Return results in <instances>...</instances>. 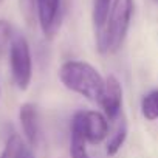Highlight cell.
Here are the masks:
<instances>
[{
    "label": "cell",
    "instance_id": "obj_1",
    "mask_svg": "<svg viewBox=\"0 0 158 158\" xmlns=\"http://www.w3.org/2000/svg\"><path fill=\"white\" fill-rule=\"evenodd\" d=\"M57 74L65 89L99 104L106 79L93 65L84 60H67L60 65Z\"/></svg>",
    "mask_w": 158,
    "mask_h": 158
},
{
    "label": "cell",
    "instance_id": "obj_2",
    "mask_svg": "<svg viewBox=\"0 0 158 158\" xmlns=\"http://www.w3.org/2000/svg\"><path fill=\"white\" fill-rule=\"evenodd\" d=\"M133 14V0H113L106 25L98 31V50L116 53L127 36Z\"/></svg>",
    "mask_w": 158,
    "mask_h": 158
},
{
    "label": "cell",
    "instance_id": "obj_3",
    "mask_svg": "<svg viewBox=\"0 0 158 158\" xmlns=\"http://www.w3.org/2000/svg\"><path fill=\"white\" fill-rule=\"evenodd\" d=\"M10 68L17 89L25 92L33 79V59L30 44L23 36H14L10 47Z\"/></svg>",
    "mask_w": 158,
    "mask_h": 158
},
{
    "label": "cell",
    "instance_id": "obj_4",
    "mask_svg": "<svg viewBox=\"0 0 158 158\" xmlns=\"http://www.w3.org/2000/svg\"><path fill=\"white\" fill-rule=\"evenodd\" d=\"M71 129L77 130L90 144H99L109 136V119L98 110H79L71 119Z\"/></svg>",
    "mask_w": 158,
    "mask_h": 158
},
{
    "label": "cell",
    "instance_id": "obj_5",
    "mask_svg": "<svg viewBox=\"0 0 158 158\" xmlns=\"http://www.w3.org/2000/svg\"><path fill=\"white\" fill-rule=\"evenodd\" d=\"M99 106L104 110V115L107 116L109 121H116L118 116L121 115V107H123V87L121 82L115 74H109L106 77L104 84V92L99 101Z\"/></svg>",
    "mask_w": 158,
    "mask_h": 158
},
{
    "label": "cell",
    "instance_id": "obj_6",
    "mask_svg": "<svg viewBox=\"0 0 158 158\" xmlns=\"http://www.w3.org/2000/svg\"><path fill=\"white\" fill-rule=\"evenodd\" d=\"M19 123L30 147H34L39 141V113L33 102H25L19 109Z\"/></svg>",
    "mask_w": 158,
    "mask_h": 158
},
{
    "label": "cell",
    "instance_id": "obj_7",
    "mask_svg": "<svg viewBox=\"0 0 158 158\" xmlns=\"http://www.w3.org/2000/svg\"><path fill=\"white\" fill-rule=\"evenodd\" d=\"M127 138V121L124 116H118L116 119V129L115 132L109 136V141H107V146H106V152L109 156H113L119 152V149L123 147L124 141Z\"/></svg>",
    "mask_w": 158,
    "mask_h": 158
},
{
    "label": "cell",
    "instance_id": "obj_8",
    "mask_svg": "<svg viewBox=\"0 0 158 158\" xmlns=\"http://www.w3.org/2000/svg\"><path fill=\"white\" fill-rule=\"evenodd\" d=\"M30 149V146L27 144V141L17 135V133H13L6 143H5V147L0 153V158H23V155L27 153V150Z\"/></svg>",
    "mask_w": 158,
    "mask_h": 158
},
{
    "label": "cell",
    "instance_id": "obj_9",
    "mask_svg": "<svg viewBox=\"0 0 158 158\" xmlns=\"http://www.w3.org/2000/svg\"><path fill=\"white\" fill-rule=\"evenodd\" d=\"M141 115L147 121L158 119V90H152L141 99Z\"/></svg>",
    "mask_w": 158,
    "mask_h": 158
},
{
    "label": "cell",
    "instance_id": "obj_10",
    "mask_svg": "<svg viewBox=\"0 0 158 158\" xmlns=\"http://www.w3.org/2000/svg\"><path fill=\"white\" fill-rule=\"evenodd\" d=\"M112 3L113 0H93V23L98 31L106 25Z\"/></svg>",
    "mask_w": 158,
    "mask_h": 158
},
{
    "label": "cell",
    "instance_id": "obj_11",
    "mask_svg": "<svg viewBox=\"0 0 158 158\" xmlns=\"http://www.w3.org/2000/svg\"><path fill=\"white\" fill-rule=\"evenodd\" d=\"M71 135H70V156L71 158H90L89 152H87V141L84 139V136L74 129H70Z\"/></svg>",
    "mask_w": 158,
    "mask_h": 158
},
{
    "label": "cell",
    "instance_id": "obj_12",
    "mask_svg": "<svg viewBox=\"0 0 158 158\" xmlns=\"http://www.w3.org/2000/svg\"><path fill=\"white\" fill-rule=\"evenodd\" d=\"M20 14L28 27H34L37 20V0H19Z\"/></svg>",
    "mask_w": 158,
    "mask_h": 158
},
{
    "label": "cell",
    "instance_id": "obj_13",
    "mask_svg": "<svg viewBox=\"0 0 158 158\" xmlns=\"http://www.w3.org/2000/svg\"><path fill=\"white\" fill-rule=\"evenodd\" d=\"M13 39H14V31H13L11 23L8 20L0 19V56H2L6 50L10 51Z\"/></svg>",
    "mask_w": 158,
    "mask_h": 158
},
{
    "label": "cell",
    "instance_id": "obj_14",
    "mask_svg": "<svg viewBox=\"0 0 158 158\" xmlns=\"http://www.w3.org/2000/svg\"><path fill=\"white\" fill-rule=\"evenodd\" d=\"M23 158H34V155H33V152H31V149H28V150H27V153L23 155Z\"/></svg>",
    "mask_w": 158,
    "mask_h": 158
}]
</instances>
